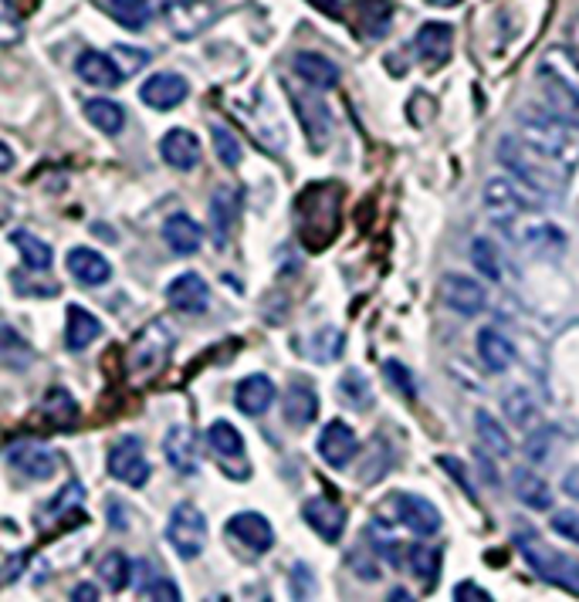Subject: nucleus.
Segmentation results:
<instances>
[{
  "mask_svg": "<svg viewBox=\"0 0 579 602\" xmlns=\"http://www.w3.org/2000/svg\"><path fill=\"white\" fill-rule=\"evenodd\" d=\"M295 227L309 251H326L342 227V184L318 179L295 197Z\"/></svg>",
  "mask_w": 579,
  "mask_h": 602,
  "instance_id": "nucleus-1",
  "label": "nucleus"
},
{
  "mask_svg": "<svg viewBox=\"0 0 579 602\" xmlns=\"http://www.w3.org/2000/svg\"><path fill=\"white\" fill-rule=\"evenodd\" d=\"M499 160L505 170H512L518 179H523L526 187H532L539 193H559L566 176H569L563 156L549 153V149H542L523 136H505L499 142Z\"/></svg>",
  "mask_w": 579,
  "mask_h": 602,
  "instance_id": "nucleus-2",
  "label": "nucleus"
},
{
  "mask_svg": "<svg viewBox=\"0 0 579 602\" xmlns=\"http://www.w3.org/2000/svg\"><path fill=\"white\" fill-rule=\"evenodd\" d=\"M515 545L518 552H523V559L529 562V568L536 572V576L549 586H559L572 595H579V562L556 552V549H549L545 541H539L532 531H523V535H515Z\"/></svg>",
  "mask_w": 579,
  "mask_h": 602,
  "instance_id": "nucleus-3",
  "label": "nucleus"
},
{
  "mask_svg": "<svg viewBox=\"0 0 579 602\" xmlns=\"http://www.w3.org/2000/svg\"><path fill=\"white\" fill-rule=\"evenodd\" d=\"M173 346H177V339H173V333L163 325V322H150L142 333L133 339L129 346V373L133 379H153L166 369L169 355H173Z\"/></svg>",
  "mask_w": 579,
  "mask_h": 602,
  "instance_id": "nucleus-4",
  "label": "nucleus"
},
{
  "mask_svg": "<svg viewBox=\"0 0 579 602\" xmlns=\"http://www.w3.org/2000/svg\"><path fill=\"white\" fill-rule=\"evenodd\" d=\"M166 541L173 545V552H177L180 559L193 562L204 555L207 549V518L204 511H200L197 504L184 501L169 511V522H166Z\"/></svg>",
  "mask_w": 579,
  "mask_h": 602,
  "instance_id": "nucleus-5",
  "label": "nucleus"
},
{
  "mask_svg": "<svg viewBox=\"0 0 579 602\" xmlns=\"http://www.w3.org/2000/svg\"><path fill=\"white\" fill-rule=\"evenodd\" d=\"M105 467L115 480H123L129 488H142L150 480V461L142 454V443L139 437H119L112 443Z\"/></svg>",
  "mask_w": 579,
  "mask_h": 602,
  "instance_id": "nucleus-6",
  "label": "nucleus"
},
{
  "mask_svg": "<svg viewBox=\"0 0 579 602\" xmlns=\"http://www.w3.org/2000/svg\"><path fill=\"white\" fill-rule=\"evenodd\" d=\"M81 501H85V488L78 485V480H72V485L62 488V494H58L54 501H48L41 507L38 515V528L45 535H54V531H65V528H75V525H85L89 522V515L81 511Z\"/></svg>",
  "mask_w": 579,
  "mask_h": 602,
  "instance_id": "nucleus-7",
  "label": "nucleus"
},
{
  "mask_svg": "<svg viewBox=\"0 0 579 602\" xmlns=\"http://www.w3.org/2000/svg\"><path fill=\"white\" fill-rule=\"evenodd\" d=\"M539 85H542V109L559 118L563 126H579V85L566 81L556 72H539Z\"/></svg>",
  "mask_w": 579,
  "mask_h": 602,
  "instance_id": "nucleus-8",
  "label": "nucleus"
},
{
  "mask_svg": "<svg viewBox=\"0 0 579 602\" xmlns=\"http://www.w3.org/2000/svg\"><path fill=\"white\" fill-rule=\"evenodd\" d=\"M529 214L523 217H515L512 224H505V230L512 234V244H523L529 248L532 254H559L563 251V230L553 227V224H545V221H526Z\"/></svg>",
  "mask_w": 579,
  "mask_h": 602,
  "instance_id": "nucleus-9",
  "label": "nucleus"
},
{
  "mask_svg": "<svg viewBox=\"0 0 579 602\" xmlns=\"http://www.w3.org/2000/svg\"><path fill=\"white\" fill-rule=\"evenodd\" d=\"M292 109H295L299 123H302V129L309 136V146L315 149V153H323V149L329 146V139H332V112H329V105L318 102L309 92H299V96L292 92Z\"/></svg>",
  "mask_w": 579,
  "mask_h": 602,
  "instance_id": "nucleus-10",
  "label": "nucleus"
},
{
  "mask_svg": "<svg viewBox=\"0 0 579 602\" xmlns=\"http://www.w3.org/2000/svg\"><path fill=\"white\" fill-rule=\"evenodd\" d=\"M302 518L318 538L329 541V545H336V541L342 538V531H345V507L329 494L309 498L305 507H302Z\"/></svg>",
  "mask_w": 579,
  "mask_h": 602,
  "instance_id": "nucleus-11",
  "label": "nucleus"
},
{
  "mask_svg": "<svg viewBox=\"0 0 579 602\" xmlns=\"http://www.w3.org/2000/svg\"><path fill=\"white\" fill-rule=\"evenodd\" d=\"M484 206H488V214L505 227L515 217L529 214L532 197H526L523 190H515V184H508V179L495 176V179H488V187H484Z\"/></svg>",
  "mask_w": 579,
  "mask_h": 602,
  "instance_id": "nucleus-12",
  "label": "nucleus"
},
{
  "mask_svg": "<svg viewBox=\"0 0 579 602\" xmlns=\"http://www.w3.org/2000/svg\"><path fill=\"white\" fill-rule=\"evenodd\" d=\"M390 501L397 504V522L407 525L414 535L430 538V535L441 531V511L433 507V501H427L420 494H403V491L390 494Z\"/></svg>",
  "mask_w": 579,
  "mask_h": 602,
  "instance_id": "nucleus-13",
  "label": "nucleus"
},
{
  "mask_svg": "<svg viewBox=\"0 0 579 602\" xmlns=\"http://www.w3.org/2000/svg\"><path fill=\"white\" fill-rule=\"evenodd\" d=\"M227 535L235 538L238 545H244L251 555H265L275 545V528L265 515H257V511H241V515L230 518Z\"/></svg>",
  "mask_w": 579,
  "mask_h": 602,
  "instance_id": "nucleus-14",
  "label": "nucleus"
},
{
  "mask_svg": "<svg viewBox=\"0 0 579 602\" xmlns=\"http://www.w3.org/2000/svg\"><path fill=\"white\" fill-rule=\"evenodd\" d=\"M241 206H244V193L238 184H221L211 197V230H214V240L217 248L227 244L230 230L241 221Z\"/></svg>",
  "mask_w": 579,
  "mask_h": 602,
  "instance_id": "nucleus-15",
  "label": "nucleus"
},
{
  "mask_svg": "<svg viewBox=\"0 0 579 602\" xmlns=\"http://www.w3.org/2000/svg\"><path fill=\"white\" fill-rule=\"evenodd\" d=\"M318 457H323L329 467H345L360 450V440L353 434V427H345L342 419H329V424L318 430Z\"/></svg>",
  "mask_w": 579,
  "mask_h": 602,
  "instance_id": "nucleus-16",
  "label": "nucleus"
},
{
  "mask_svg": "<svg viewBox=\"0 0 579 602\" xmlns=\"http://www.w3.org/2000/svg\"><path fill=\"white\" fill-rule=\"evenodd\" d=\"M166 301H169V309H177L184 315H200V312H207V305H211V288H207L204 278L197 275V271H187V275L169 281Z\"/></svg>",
  "mask_w": 579,
  "mask_h": 602,
  "instance_id": "nucleus-17",
  "label": "nucleus"
},
{
  "mask_svg": "<svg viewBox=\"0 0 579 602\" xmlns=\"http://www.w3.org/2000/svg\"><path fill=\"white\" fill-rule=\"evenodd\" d=\"M187 96H190V81L184 75H177V72L153 75V78H147V85L139 88V99L147 102L150 109H156V112L177 109Z\"/></svg>",
  "mask_w": 579,
  "mask_h": 602,
  "instance_id": "nucleus-18",
  "label": "nucleus"
},
{
  "mask_svg": "<svg viewBox=\"0 0 579 602\" xmlns=\"http://www.w3.org/2000/svg\"><path fill=\"white\" fill-rule=\"evenodd\" d=\"M163 454H166V464L177 474H197L200 457H197V434H193V427L173 424L166 430V437H163Z\"/></svg>",
  "mask_w": 579,
  "mask_h": 602,
  "instance_id": "nucleus-19",
  "label": "nucleus"
},
{
  "mask_svg": "<svg viewBox=\"0 0 579 602\" xmlns=\"http://www.w3.org/2000/svg\"><path fill=\"white\" fill-rule=\"evenodd\" d=\"M417 54H420V62L430 65V68H441L448 65V58H451V48H454V27L444 24V21H430L424 24L420 32H417Z\"/></svg>",
  "mask_w": 579,
  "mask_h": 602,
  "instance_id": "nucleus-20",
  "label": "nucleus"
},
{
  "mask_svg": "<svg viewBox=\"0 0 579 602\" xmlns=\"http://www.w3.org/2000/svg\"><path fill=\"white\" fill-rule=\"evenodd\" d=\"M8 464L24 474V477H35V480H45L58 471V454L41 443H21V447H11L8 450Z\"/></svg>",
  "mask_w": 579,
  "mask_h": 602,
  "instance_id": "nucleus-21",
  "label": "nucleus"
},
{
  "mask_svg": "<svg viewBox=\"0 0 579 602\" xmlns=\"http://www.w3.org/2000/svg\"><path fill=\"white\" fill-rule=\"evenodd\" d=\"M281 410H285V419L292 427H309L315 413H318V393L309 379H292L285 389V400H281Z\"/></svg>",
  "mask_w": 579,
  "mask_h": 602,
  "instance_id": "nucleus-22",
  "label": "nucleus"
},
{
  "mask_svg": "<svg viewBox=\"0 0 579 602\" xmlns=\"http://www.w3.org/2000/svg\"><path fill=\"white\" fill-rule=\"evenodd\" d=\"M75 72L81 81H89L96 88H115L126 81V72L115 65V58L102 54V51H81L78 62H75Z\"/></svg>",
  "mask_w": 579,
  "mask_h": 602,
  "instance_id": "nucleus-23",
  "label": "nucleus"
},
{
  "mask_svg": "<svg viewBox=\"0 0 579 602\" xmlns=\"http://www.w3.org/2000/svg\"><path fill=\"white\" fill-rule=\"evenodd\" d=\"M441 298L448 301V309H454L461 315H478L484 309V288L465 275H448L441 281Z\"/></svg>",
  "mask_w": 579,
  "mask_h": 602,
  "instance_id": "nucleus-24",
  "label": "nucleus"
},
{
  "mask_svg": "<svg viewBox=\"0 0 579 602\" xmlns=\"http://www.w3.org/2000/svg\"><path fill=\"white\" fill-rule=\"evenodd\" d=\"M160 156L173 170H193L200 163V139L190 129H169L160 139Z\"/></svg>",
  "mask_w": 579,
  "mask_h": 602,
  "instance_id": "nucleus-25",
  "label": "nucleus"
},
{
  "mask_svg": "<svg viewBox=\"0 0 579 602\" xmlns=\"http://www.w3.org/2000/svg\"><path fill=\"white\" fill-rule=\"evenodd\" d=\"M68 275L78 285L96 288V285H105L112 278V264L99 251H92V248H72L68 251Z\"/></svg>",
  "mask_w": 579,
  "mask_h": 602,
  "instance_id": "nucleus-26",
  "label": "nucleus"
},
{
  "mask_svg": "<svg viewBox=\"0 0 579 602\" xmlns=\"http://www.w3.org/2000/svg\"><path fill=\"white\" fill-rule=\"evenodd\" d=\"M275 400V382L265 376V373H254L248 379L238 382L235 389V403L244 416H262Z\"/></svg>",
  "mask_w": 579,
  "mask_h": 602,
  "instance_id": "nucleus-27",
  "label": "nucleus"
},
{
  "mask_svg": "<svg viewBox=\"0 0 579 602\" xmlns=\"http://www.w3.org/2000/svg\"><path fill=\"white\" fill-rule=\"evenodd\" d=\"M292 68L295 75L312 85V88H336L339 85V65L329 62L326 54H315V51H299L292 58Z\"/></svg>",
  "mask_w": 579,
  "mask_h": 602,
  "instance_id": "nucleus-28",
  "label": "nucleus"
},
{
  "mask_svg": "<svg viewBox=\"0 0 579 602\" xmlns=\"http://www.w3.org/2000/svg\"><path fill=\"white\" fill-rule=\"evenodd\" d=\"M163 237L173 254H197L200 244H204V230H200V224L187 214H173L166 224H163Z\"/></svg>",
  "mask_w": 579,
  "mask_h": 602,
  "instance_id": "nucleus-29",
  "label": "nucleus"
},
{
  "mask_svg": "<svg viewBox=\"0 0 579 602\" xmlns=\"http://www.w3.org/2000/svg\"><path fill=\"white\" fill-rule=\"evenodd\" d=\"M356 27L366 38H387L390 21H393V4L390 0H353Z\"/></svg>",
  "mask_w": 579,
  "mask_h": 602,
  "instance_id": "nucleus-30",
  "label": "nucleus"
},
{
  "mask_svg": "<svg viewBox=\"0 0 579 602\" xmlns=\"http://www.w3.org/2000/svg\"><path fill=\"white\" fill-rule=\"evenodd\" d=\"M99 336H102V322L92 312H85L81 305H72L68 322H65V346L72 352H81V349H89Z\"/></svg>",
  "mask_w": 579,
  "mask_h": 602,
  "instance_id": "nucleus-31",
  "label": "nucleus"
},
{
  "mask_svg": "<svg viewBox=\"0 0 579 602\" xmlns=\"http://www.w3.org/2000/svg\"><path fill=\"white\" fill-rule=\"evenodd\" d=\"M512 488H515V498L523 501L526 507H536V511L553 507V488H549L539 474H532L526 467H518L512 474Z\"/></svg>",
  "mask_w": 579,
  "mask_h": 602,
  "instance_id": "nucleus-32",
  "label": "nucleus"
},
{
  "mask_svg": "<svg viewBox=\"0 0 579 602\" xmlns=\"http://www.w3.org/2000/svg\"><path fill=\"white\" fill-rule=\"evenodd\" d=\"M478 355H481V363L491 369V373H505L512 363H515V349L512 342L495 333V328H484V333L478 336Z\"/></svg>",
  "mask_w": 579,
  "mask_h": 602,
  "instance_id": "nucleus-33",
  "label": "nucleus"
},
{
  "mask_svg": "<svg viewBox=\"0 0 579 602\" xmlns=\"http://www.w3.org/2000/svg\"><path fill=\"white\" fill-rule=\"evenodd\" d=\"M207 443L214 450V457L224 461H244V437L238 434V427H230L227 419H214L211 430H207Z\"/></svg>",
  "mask_w": 579,
  "mask_h": 602,
  "instance_id": "nucleus-34",
  "label": "nucleus"
},
{
  "mask_svg": "<svg viewBox=\"0 0 579 602\" xmlns=\"http://www.w3.org/2000/svg\"><path fill=\"white\" fill-rule=\"evenodd\" d=\"M41 413H45L48 424L62 427V430H72V427H75V419H78V403L72 400L68 389L54 386V389H48L45 400H41Z\"/></svg>",
  "mask_w": 579,
  "mask_h": 602,
  "instance_id": "nucleus-35",
  "label": "nucleus"
},
{
  "mask_svg": "<svg viewBox=\"0 0 579 602\" xmlns=\"http://www.w3.org/2000/svg\"><path fill=\"white\" fill-rule=\"evenodd\" d=\"M403 565L414 572L424 589H433L441 579V552H433L427 545H411L407 552H403Z\"/></svg>",
  "mask_w": 579,
  "mask_h": 602,
  "instance_id": "nucleus-36",
  "label": "nucleus"
},
{
  "mask_svg": "<svg viewBox=\"0 0 579 602\" xmlns=\"http://www.w3.org/2000/svg\"><path fill=\"white\" fill-rule=\"evenodd\" d=\"M11 244L21 251L24 264L32 267V271H48L51 261H54L51 244H48V240H41L38 234H32V230H14V234H11Z\"/></svg>",
  "mask_w": 579,
  "mask_h": 602,
  "instance_id": "nucleus-37",
  "label": "nucleus"
},
{
  "mask_svg": "<svg viewBox=\"0 0 579 602\" xmlns=\"http://www.w3.org/2000/svg\"><path fill=\"white\" fill-rule=\"evenodd\" d=\"M139 568V582H136V595H142V599H166V602H180V589H177V582L173 579H166V576H160V572H153V565L150 562H139L136 565Z\"/></svg>",
  "mask_w": 579,
  "mask_h": 602,
  "instance_id": "nucleus-38",
  "label": "nucleus"
},
{
  "mask_svg": "<svg viewBox=\"0 0 579 602\" xmlns=\"http://www.w3.org/2000/svg\"><path fill=\"white\" fill-rule=\"evenodd\" d=\"M85 118H89L96 129H102L105 136L123 133V126H126L123 105L112 102V99H89V102H85Z\"/></svg>",
  "mask_w": 579,
  "mask_h": 602,
  "instance_id": "nucleus-39",
  "label": "nucleus"
},
{
  "mask_svg": "<svg viewBox=\"0 0 579 602\" xmlns=\"http://www.w3.org/2000/svg\"><path fill=\"white\" fill-rule=\"evenodd\" d=\"M475 430H478V440L491 457H508L512 454V440H508L505 427H499V419H491L484 410H478V416H475Z\"/></svg>",
  "mask_w": 579,
  "mask_h": 602,
  "instance_id": "nucleus-40",
  "label": "nucleus"
},
{
  "mask_svg": "<svg viewBox=\"0 0 579 602\" xmlns=\"http://www.w3.org/2000/svg\"><path fill=\"white\" fill-rule=\"evenodd\" d=\"M105 8L123 27H129V32H142L153 17L150 0H105Z\"/></svg>",
  "mask_w": 579,
  "mask_h": 602,
  "instance_id": "nucleus-41",
  "label": "nucleus"
},
{
  "mask_svg": "<svg viewBox=\"0 0 579 602\" xmlns=\"http://www.w3.org/2000/svg\"><path fill=\"white\" fill-rule=\"evenodd\" d=\"M133 572H136V565H133L123 552H109V555H102V562H99V579H102L112 592L126 589L129 579H133Z\"/></svg>",
  "mask_w": 579,
  "mask_h": 602,
  "instance_id": "nucleus-42",
  "label": "nucleus"
},
{
  "mask_svg": "<svg viewBox=\"0 0 579 602\" xmlns=\"http://www.w3.org/2000/svg\"><path fill=\"white\" fill-rule=\"evenodd\" d=\"M312 346L315 349H309V355L315 359V363H336L345 349V336L339 333V328H318V333L312 336Z\"/></svg>",
  "mask_w": 579,
  "mask_h": 602,
  "instance_id": "nucleus-43",
  "label": "nucleus"
},
{
  "mask_svg": "<svg viewBox=\"0 0 579 602\" xmlns=\"http://www.w3.org/2000/svg\"><path fill=\"white\" fill-rule=\"evenodd\" d=\"M339 393H342L345 403L356 406V410H369V406H373V389H369L366 376L356 373V369L345 373V376L339 379Z\"/></svg>",
  "mask_w": 579,
  "mask_h": 602,
  "instance_id": "nucleus-44",
  "label": "nucleus"
},
{
  "mask_svg": "<svg viewBox=\"0 0 579 602\" xmlns=\"http://www.w3.org/2000/svg\"><path fill=\"white\" fill-rule=\"evenodd\" d=\"M471 261H475V267L481 271V275H484L488 281H499V278H502L499 251H495V244H491L488 237H478L475 244H471Z\"/></svg>",
  "mask_w": 579,
  "mask_h": 602,
  "instance_id": "nucleus-45",
  "label": "nucleus"
},
{
  "mask_svg": "<svg viewBox=\"0 0 579 602\" xmlns=\"http://www.w3.org/2000/svg\"><path fill=\"white\" fill-rule=\"evenodd\" d=\"M211 136H214V149H217L221 163H224L227 170H238L244 153H241V142L235 139V133H230L227 126H214Z\"/></svg>",
  "mask_w": 579,
  "mask_h": 602,
  "instance_id": "nucleus-46",
  "label": "nucleus"
},
{
  "mask_svg": "<svg viewBox=\"0 0 579 602\" xmlns=\"http://www.w3.org/2000/svg\"><path fill=\"white\" fill-rule=\"evenodd\" d=\"M383 376H387V382L397 389V393L407 400V403H414L417 400V382H414V376H411V369L403 366V363H397V359H387L383 363Z\"/></svg>",
  "mask_w": 579,
  "mask_h": 602,
  "instance_id": "nucleus-47",
  "label": "nucleus"
},
{
  "mask_svg": "<svg viewBox=\"0 0 579 602\" xmlns=\"http://www.w3.org/2000/svg\"><path fill=\"white\" fill-rule=\"evenodd\" d=\"M4 346H0V352H4V366H11V369H21L24 366V359H17V352H24V355H32V349H27V342H21V336L14 333V325H4Z\"/></svg>",
  "mask_w": 579,
  "mask_h": 602,
  "instance_id": "nucleus-48",
  "label": "nucleus"
},
{
  "mask_svg": "<svg viewBox=\"0 0 579 602\" xmlns=\"http://www.w3.org/2000/svg\"><path fill=\"white\" fill-rule=\"evenodd\" d=\"M505 410H508V416L515 419L518 427H526L529 419H532V413H536V406H532V400H529L526 393H512V397L505 400Z\"/></svg>",
  "mask_w": 579,
  "mask_h": 602,
  "instance_id": "nucleus-49",
  "label": "nucleus"
},
{
  "mask_svg": "<svg viewBox=\"0 0 579 602\" xmlns=\"http://www.w3.org/2000/svg\"><path fill=\"white\" fill-rule=\"evenodd\" d=\"M553 528L563 538H569V541H576V545H579V515H576V511H559V515H553Z\"/></svg>",
  "mask_w": 579,
  "mask_h": 602,
  "instance_id": "nucleus-50",
  "label": "nucleus"
},
{
  "mask_svg": "<svg viewBox=\"0 0 579 602\" xmlns=\"http://www.w3.org/2000/svg\"><path fill=\"white\" fill-rule=\"evenodd\" d=\"M451 595H454V602H491V592L481 589L478 582H461Z\"/></svg>",
  "mask_w": 579,
  "mask_h": 602,
  "instance_id": "nucleus-51",
  "label": "nucleus"
},
{
  "mask_svg": "<svg viewBox=\"0 0 579 602\" xmlns=\"http://www.w3.org/2000/svg\"><path fill=\"white\" fill-rule=\"evenodd\" d=\"M115 54H123V58H126V75H129V72H136V68H142V65L150 62V54H147V51H133L129 45H115Z\"/></svg>",
  "mask_w": 579,
  "mask_h": 602,
  "instance_id": "nucleus-52",
  "label": "nucleus"
},
{
  "mask_svg": "<svg viewBox=\"0 0 579 602\" xmlns=\"http://www.w3.org/2000/svg\"><path fill=\"white\" fill-rule=\"evenodd\" d=\"M441 467H444V471H451V474H454V480H457V485H461V488H465V491H468V494L475 498V491H471V485H468V474H465V467H461V464H457L454 457H441Z\"/></svg>",
  "mask_w": 579,
  "mask_h": 602,
  "instance_id": "nucleus-53",
  "label": "nucleus"
},
{
  "mask_svg": "<svg viewBox=\"0 0 579 602\" xmlns=\"http://www.w3.org/2000/svg\"><path fill=\"white\" fill-rule=\"evenodd\" d=\"M315 11H323L332 21H342V0H309Z\"/></svg>",
  "mask_w": 579,
  "mask_h": 602,
  "instance_id": "nucleus-54",
  "label": "nucleus"
},
{
  "mask_svg": "<svg viewBox=\"0 0 579 602\" xmlns=\"http://www.w3.org/2000/svg\"><path fill=\"white\" fill-rule=\"evenodd\" d=\"M563 491H566L569 498H576V501H579V467L566 471V477H563Z\"/></svg>",
  "mask_w": 579,
  "mask_h": 602,
  "instance_id": "nucleus-55",
  "label": "nucleus"
},
{
  "mask_svg": "<svg viewBox=\"0 0 579 602\" xmlns=\"http://www.w3.org/2000/svg\"><path fill=\"white\" fill-rule=\"evenodd\" d=\"M68 595H72V599H85V602H96V599H99V592H96L92 586H85V582H81V586H75Z\"/></svg>",
  "mask_w": 579,
  "mask_h": 602,
  "instance_id": "nucleus-56",
  "label": "nucleus"
},
{
  "mask_svg": "<svg viewBox=\"0 0 579 602\" xmlns=\"http://www.w3.org/2000/svg\"><path fill=\"white\" fill-rule=\"evenodd\" d=\"M24 559H27V552H17V555L11 559V565L4 568V582H14V579H17V568H21Z\"/></svg>",
  "mask_w": 579,
  "mask_h": 602,
  "instance_id": "nucleus-57",
  "label": "nucleus"
},
{
  "mask_svg": "<svg viewBox=\"0 0 579 602\" xmlns=\"http://www.w3.org/2000/svg\"><path fill=\"white\" fill-rule=\"evenodd\" d=\"M0 156H4V160H0V166H4V173L14 166V156H11V146L4 142V146H0Z\"/></svg>",
  "mask_w": 579,
  "mask_h": 602,
  "instance_id": "nucleus-58",
  "label": "nucleus"
},
{
  "mask_svg": "<svg viewBox=\"0 0 579 602\" xmlns=\"http://www.w3.org/2000/svg\"><path fill=\"white\" fill-rule=\"evenodd\" d=\"M427 4H433V8H454V4H461V0H427Z\"/></svg>",
  "mask_w": 579,
  "mask_h": 602,
  "instance_id": "nucleus-59",
  "label": "nucleus"
},
{
  "mask_svg": "<svg viewBox=\"0 0 579 602\" xmlns=\"http://www.w3.org/2000/svg\"><path fill=\"white\" fill-rule=\"evenodd\" d=\"M390 599H411V592H403V589H393Z\"/></svg>",
  "mask_w": 579,
  "mask_h": 602,
  "instance_id": "nucleus-60",
  "label": "nucleus"
},
{
  "mask_svg": "<svg viewBox=\"0 0 579 602\" xmlns=\"http://www.w3.org/2000/svg\"><path fill=\"white\" fill-rule=\"evenodd\" d=\"M169 4H193V0H169Z\"/></svg>",
  "mask_w": 579,
  "mask_h": 602,
  "instance_id": "nucleus-61",
  "label": "nucleus"
}]
</instances>
